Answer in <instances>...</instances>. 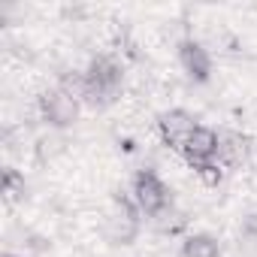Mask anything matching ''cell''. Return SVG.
Masks as SVG:
<instances>
[{
    "label": "cell",
    "mask_w": 257,
    "mask_h": 257,
    "mask_svg": "<svg viewBox=\"0 0 257 257\" xmlns=\"http://www.w3.org/2000/svg\"><path fill=\"white\" fill-rule=\"evenodd\" d=\"M143 230V212L137 209L134 197H115L112 206L106 209L103 215V224H100V233L109 245H131Z\"/></svg>",
    "instance_id": "cell-2"
},
{
    "label": "cell",
    "mask_w": 257,
    "mask_h": 257,
    "mask_svg": "<svg viewBox=\"0 0 257 257\" xmlns=\"http://www.w3.org/2000/svg\"><path fill=\"white\" fill-rule=\"evenodd\" d=\"M197 127H200V124H197V118H194L188 109H167V112L158 115V134H161L164 146H170V149L179 152V155H182L185 143L194 137Z\"/></svg>",
    "instance_id": "cell-5"
},
{
    "label": "cell",
    "mask_w": 257,
    "mask_h": 257,
    "mask_svg": "<svg viewBox=\"0 0 257 257\" xmlns=\"http://www.w3.org/2000/svg\"><path fill=\"white\" fill-rule=\"evenodd\" d=\"M40 115L49 127H55V131H67V127H73L79 121V112H82V103L76 97H70L67 91H61L58 85L43 91L40 94Z\"/></svg>",
    "instance_id": "cell-4"
},
{
    "label": "cell",
    "mask_w": 257,
    "mask_h": 257,
    "mask_svg": "<svg viewBox=\"0 0 257 257\" xmlns=\"http://www.w3.org/2000/svg\"><path fill=\"white\" fill-rule=\"evenodd\" d=\"M218 146H221V134L212 131V127H206V124H200L197 131H194V137L185 143L182 158H185L188 167H194V173H197V170H203L206 164H215V161H218Z\"/></svg>",
    "instance_id": "cell-6"
},
{
    "label": "cell",
    "mask_w": 257,
    "mask_h": 257,
    "mask_svg": "<svg viewBox=\"0 0 257 257\" xmlns=\"http://www.w3.org/2000/svg\"><path fill=\"white\" fill-rule=\"evenodd\" d=\"M224 173H227V170H224V167H221L218 161H215V164H206L203 170H197V176H200V179H203L206 185H221Z\"/></svg>",
    "instance_id": "cell-12"
},
{
    "label": "cell",
    "mask_w": 257,
    "mask_h": 257,
    "mask_svg": "<svg viewBox=\"0 0 257 257\" xmlns=\"http://www.w3.org/2000/svg\"><path fill=\"white\" fill-rule=\"evenodd\" d=\"M37 152H40V161H49V158H55L58 152H64V143L58 140V137H46V140H40V146H37Z\"/></svg>",
    "instance_id": "cell-13"
},
{
    "label": "cell",
    "mask_w": 257,
    "mask_h": 257,
    "mask_svg": "<svg viewBox=\"0 0 257 257\" xmlns=\"http://www.w3.org/2000/svg\"><path fill=\"white\" fill-rule=\"evenodd\" d=\"M25 191H28L25 173H19L16 167H7V170H4V176H0V194H4L10 203H16V200H22V197H25Z\"/></svg>",
    "instance_id": "cell-10"
},
{
    "label": "cell",
    "mask_w": 257,
    "mask_h": 257,
    "mask_svg": "<svg viewBox=\"0 0 257 257\" xmlns=\"http://www.w3.org/2000/svg\"><path fill=\"white\" fill-rule=\"evenodd\" d=\"M134 203L146 218H158L161 212H167L173 206V194L164 185V179L155 170H140L134 179Z\"/></svg>",
    "instance_id": "cell-3"
},
{
    "label": "cell",
    "mask_w": 257,
    "mask_h": 257,
    "mask_svg": "<svg viewBox=\"0 0 257 257\" xmlns=\"http://www.w3.org/2000/svg\"><path fill=\"white\" fill-rule=\"evenodd\" d=\"M242 236H245L248 242H257V215H248V218L242 221Z\"/></svg>",
    "instance_id": "cell-14"
},
{
    "label": "cell",
    "mask_w": 257,
    "mask_h": 257,
    "mask_svg": "<svg viewBox=\"0 0 257 257\" xmlns=\"http://www.w3.org/2000/svg\"><path fill=\"white\" fill-rule=\"evenodd\" d=\"M185 224H188V218H185L182 212H176L173 206L155 218V227H158V233H164V236H179V233L185 230Z\"/></svg>",
    "instance_id": "cell-11"
},
{
    "label": "cell",
    "mask_w": 257,
    "mask_h": 257,
    "mask_svg": "<svg viewBox=\"0 0 257 257\" xmlns=\"http://www.w3.org/2000/svg\"><path fill=\"white\" fill-rule=\"evenodd\" d=\"M182 257H221V245L209 233H191L182 242Z\"/></svg>",
    "instance_id": "cell-9"
},
{
    "label": "cell",
    "mask_w": 257,
    "mask_h": 257,
    "mask_svg": "<svg viewBox=\"0 0 257 257\" xmlns=\"http://www.w3.org/2000/svg\"><path fill=\"white\" fill-rule=\"evenodd\" d=\"M88 94H85V106L88 109H106L121 97V85H124V64L115 55H94L88 64Z\"/></svg>",
    "instance_id": "cell-1"
},
{
    "label": "cell",
    "mask_w": 257,
    "mask_h": 257,
    "mask_svg": "<svg viewBox=\"0 0 257 257\" xmlns=\"http://www.w3.org/2000/svg\"><path fill=\"white\" fill-rule=\"evenodd\" d=\"M179 64H182L185 76L194 79V82H209L212 79V55L197 40H185L179 46Z\"/></svg>",
    "instance_id": "cell-7"
},
{
    "label": "cell",
    "mask_w": 257,
    "mask_h": 257,
    "mask_svg": "<svg viewBox=\"0 0 257 257\" xmlns=\"http://www.w3.org/2000/svg\"><path fill=\"white\" fill-rule=\"evenodd\" d=\"M4 257H22V254H13V251H7V254H4Z\"/></svg>",
    "instance_id": "cell-15"
},
{
    "label": "cell",
    "mask_w": 257,
    "mask_h": 257,
    "mask_svg": "<svg viewBox=\"0 0 257 257\" xmlns=\"http://www.w3.org/2000/svg\"><path fill=\"white\" fill-rule=\"evenodd\" d=\"M251 158V140L245 134H221V146H218V164L224 170H239L245 167Z\"/></svg>",
    "instance_id": "cell-8"
}]
</instances>
